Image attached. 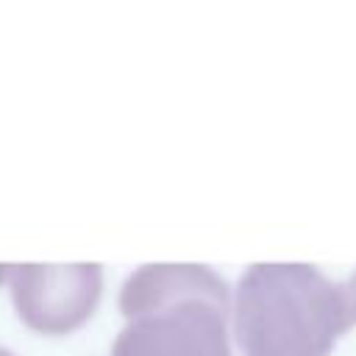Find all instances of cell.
I'll list each match as a JSON object with an SVG mask.
<instances>
[{
  "label": "cell",
  "mask_w": 356,
  "mask_h": 356,
  "mask_svg": "<svg viewBox=\"0 0 356 356\" xmlns=\"http://www.w3.org/2000/svg\"><path fill=\"white\" fill-rule=\"evenodd\" d=\"M0 356H17V353H14V350H8L6 345H0Z\"/></svg>",
  "instance_id": "5"
},
{
  "label": "cell",
  "mask_w": 356,
  "mask_h": 356,
  "mask_svg": "<svg viewBox=\"0 0 356 356\" xmlns=\"http://www.w3.org/2000/svg\"><path fill=\"white\" fill-rule=\"evenodd\" d=\"M11 300L19 320L39 334L64 337L81 328L103 295V267L78 264H11Z\"/></svg>",
  "instance_id": "3"
},
{
  "label": "cell",
  "mask_w": 356,
  "mask_h": 356,
  "mask_svg": "<svg viewBox=\"0 0 356 356\" xmlns=\"http://www.w3.org/2000/svg\"><path fill=\"white\" fill-rule=\"evenodd\" d=\"M356 325L348 284L314 264H250L234 295V334L245 356H328Z\"/></svg>",
  "instance_id": "1"
},
{
  "label": "cell",
  "mask_w": 356,
  "mask_h": 356,
  "mask_svg": "<svg viewBox=\"0 0 356 356\" xmlns=\"http://www.w3.org/2000/svg\"><path fill=\"white\" fill-rule=\"evenodd\" d=\"M8 267H11V264H0V284L8 278Z\"/></svg>",
  "instance_id": "4"
},
{
  "label": "cell",
  "mask_w": 356,
  "mask_h": 356,
  "mask_svg": "<svg viewBox=\"0 0 356 356\" xmlns=\"http://www.w3.org/2000/svg\"><path fill=\"white\" fill-rule=\"evenodd\" d=\"M111 356H231V292L206 264H142L120 289Z\"/></svg>",
  "instance_id": "2"
}]
</instances>
